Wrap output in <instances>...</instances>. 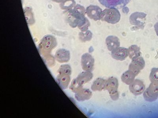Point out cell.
I'll use <instances>...</instances> for the list:
<instances>
[{
  "label": "cell",
  "instance_id": "4",
  "mask_svg": "<svg viewBox=\"0 0 158 118\" xmlns=\"http://www.w3.org/2000/svg\"><path fill=\"white\" fill-rule=\"evenodd\" d=\"M145 100L149 102L156 101L158 98V81H152L144 92Z\"/></svg>",
  "mask_w": 158,
  "mask_h": 118
},
{
  "label": "cell",
  "instance_id": "2",
  "mask_svg": "<svg viewBox=\"0 0 158 118\" xmlns=\"http://www.w3.org/2000/svg\"><path fill=\"white\" fill-rule=\"evenodd\" d=\"M118 79L114 77H111L106 80L104 89L108 91L111 99L114 101L118 100Z\"/></svg>",
  "mask_w": 158,
  "mask_h": 118
},
{
  "label": "cell",
  "instance_id": "19",
  "mask_svg": "<svg viewBox=\"0 0 158 118\" xmlns=\"http://www.w3.org/2000/svg\"><path fill=\"white\" fill-rule=\"evenodd\" d=\"M24 12L28 26L33 25L35 23V19L32 8L27 7L24 9Z\"/></svg>",
  "mask_w": 158,
  "mask_h": 118
},
{
  "label": "cell",
  "instance_id": "9",
  "mask_svg": "<svg viewBox=\"0 0 158 118\" xmlns=\"http://www.w3.org/2000/svg\"><path fill=\"white\" fill-rule=\"evenodd\" d=\"M145 88L143 81L138 79H135L129 87L130 91L135 96L140 95L143 93Z\"/></svg>",
  "mask_w": 158,
  "mask_h": 118
},
{
  "label": "cell",
  "instance_id": "27",
  "mask_svg": "<svg viewBox=\"0 0 158 118\" xmlns=\"http://www.w3.org/2000/svg\"><path fill=\"white\" fill-rule=\"evenodd\" d=\"M154 28L156 34L157 35V36H158V22L155 25Z\"/></svg>",
  "mask_w": 158,
  "mask_h": 118
},
{
  "label": "cell",
  "instance_id": "16",
  "mask_svg": "<svg viewBox=\"0 0 158 118\" xmlns=\"http://www.w3.org/2000/svg\"><path fill=\"white\" fill-rule=\"evenodd\" d=\"M70 79V75L63 73H59L57 78V81L62 89H66L68 87Z\"/></svg>",
  "mask_w": 158,
  "mask_h": 118
},
{
  "label": "cell",
  "instance_id": "1",
  "mask_svg": "<svg viewBox=\"0 0 158 118\" xmlns=\"http://www.w3.org/2000/svg\"><path fill=\"white\" fill-rule=\"evenodd\" d=\"M57 45L56 38L50 35H47L43 38L40 43L39 46V52L42 55H47Z\"/></svg>",
  "mask_w": 158,
  "mask_h": 118
},
{
  "label": "cell",
  "instance_id": "10",
  "mask_svg": "<svg viewBox=\"0 0 158 118\" xmlns=\"http://www.w3.org/2000/svg\"><path fill=\"white\" fill-rule=\"evenodd\" d=\"M102 10L98 6L91 5L87 7L86 10L87 16L91 19L95 21L101 19V15Z\"/></svg>",
  "mask_w": 158,
  "mask_h": 118
},
{
  "label": "cell",
  "instance_id": "8",
  "mask_svg": "<svg viewBox=\"0 0 158 118\" xmlns=\"http://www.w3.org/2000/svg\"><path fill=\"white\" fill-rule=\"evenodd\" d=\"M94 60L92 56L88 53L83 54L81 57V65L83 70L91 71L94 69Z\"/></svg>",
  "mask_w": 158,
  "mask_h": 118
},
{
  "label": "cell",
  "instance_id": "12",
  "mask_svg": "<svg viewBox=\"0 0 158 118\" xmlns=\"http://www.w3.org/2000/svg\"><path fill=\"white\" fill-rule=\"evenodd\" d=\"M55 57L59 63H67L70 59V53L69 51L65 49H59L56 52Z\"/></svg>",
  "mask_w": 158,
  "mask_h": 118
},
{
  "label": "cell",
  "instance_id": "24",
  "mask_svg": "<svg viewBox=\"0 0 158 118\" xmlns=\"http://www.w3.org/2000/svg\"><path fill=\"white\" fill-rule=\"evenodd\" d=\"M58 73H63L68 74V75H71L72 72V69L71 67L68 64H64L60 66V68H59Z\"/></svg>",
  "mask_w": 158,
  "mask_h": 118
},
{
  "label": "cell",
  "instance_id": "22",
  "mask_svg": "<svg viewBox=\"0 0 158 118\" xmlns=\"http://www.w3.org/2000/svg\"><path fill=\"white\" fill-rule=\"evenodd\" d=\"M93 34L89 31L81 32L79 34V39L82 42L89 41L92 38Z\"/></svg>",
  "mask_w": 158,
  "mask_h": 118
},
{
  "label": "cell",
  "instance_id": "7",
  "mask_svg": "<svg viewBox=\"0 0 158 118\" xmlns=\"http://www.w3.org/2000/svg\"><path fill=\"white\" fill-rule=\"evenodd\" d=\"M100 3L108 8H121L129 3L131 0H98Z\"/></svg>",
  "mask_w": 158,
  "mask_h": 118
},
{
  "label": "cell",
  "instance_id": "5",
  "mask_svg": "<svg viewBox=\"0 0 158 118\" xmlns=\"http://www.w3.org/2000/svg\"><path fill=\"white\" fill-rule=\"evenodd\" d=\"M65 16L67 23L73 28L77 27L80 21L85 18V15L74 12L72 9L67 11Z\"/></svg>",
  "mask_w": 158,
  "mask_h": 118
},
{
  "label": "cell",
  "instance_id": "25",
  "mask_svg": "<svg viewBox=\"0 0 158 118\" xmlns=\"http://www.w3.org/2000/svg\"><path fill=\"white\" fill-rule=\"evenodd\" d=\"M70 89L75 93H77L80 89L83 88L82 86L80 85L77 83L76 79L73 80L70 86Z\"/></svg>",
  "mask_w": 158,
  "mask_h": 118
},
{
  "label": "cell",
  "instance_id": "13",
  "mask_svg": "<svg viewBox=\"0 0 158 118\" xmlns=\"http://www.w3.org/2000/svg\"><path fill=\"white\" fill-rule=\"evenodd\" d=\"M106 43L109 51L112 52L119 47L120 43L116 36H110L106 38Z\"/></svg>",
  "mask_w": 158,
  "mask_h": 118
},
{
  "label": "cell",
  "instance_id": "15",
  "mask_svg": "<svg viewBox=\"0 0 158 118\" xmlns=\"http://www.w3.org/2000/svg\"><path fill=\"white\" fill-rule=\"evenodd\" d=\"M93 78V75L91 71H85L80 73L75 79L79 84L82 86L91 80Z\"/></svg>",
  "mask_w": 158,
  "mask_h": 118
},
{
  "label": "cell",
  "instance_id": "20",
  "mask_svg": "<svg viewBox=\"0 0 158 118\" xmlns=\"http://www.w3.org/2000/svg\"><path fill=\"white\" fill-rule=\"evenodd\" d=\"M128 56L131 59L140 57L141 52L140 48L137 46L134 45L129 47L128 49Z\"/></svg>",
  "mask_w": 158,
  "mask_h": 118
},
{
  "label": "cell",
  "instance_id": "6",
  "mask_svg": "<svg viewBox=\"0 0 158 118\" xmlns=\"http://www.w3.org/2000/svg\"><path fill=\"white\" fill-rule=\"evenodd\" d=\"M145 66V62L142 57H139L132 60L128 70L132 71L136 76L140 73Z\"/></svg>",
  "mask_w": 158,
  "mask_h": 118
},
{
  "label": "cell",
  "instance_id": "26",
  "mask_svg": "<svg viewBox=\"0 0 158 118\" xmlns=\"http://www.w3.org/2000/svg\"><path fill=\"white\" fill-rule=\"evenodd\" d=\"M149 78L151 82L158 81V68L152 69L149 75Z\"/></svg>",
  "mask_w": 158,
  "mask_h": 118
},
{
  "label": "cell",
  "instance_id": "28",
  "mask_svg": "<svg viewBox=\"0 0 158 118\" xmlns=\"http://www.w3.org/2000/svg\"><path fill=\"white\" fill-rule=\"evenodd\" d=\"M52 1H53V2L57 3H60L64 1V0H52Z\"/></svg>",
  "mask_w": 158,
  "mask_h": 118
},
{
  "label": "cell",
  "instance_id": "3",
  "mask_svg": "<svg viewBox=\"0 0 158 118\" xmlns=\"http://www.w3.org/2000/svg\"><path fill=\"white\" fill-rule=\"evenodd\" d=\"M120 17V14L117 8H109L102 11L101 19L109 23L115 24L118 22Z\"/></svg>",
  "mask_w": 158,
  "mask_h": 118
},
{
  "label": "cell",
  "instance_id": "23",
  "mask_svg": "<svg viewBox=\"0 0 158 118\" xmlns=\"http://www.w3.org/2000/svg\"><path fill=\"white\" fill-rule=\"evenodd\" d=\"M89 26V22L88 19L85 17L80 21L77 25L79 29L81 31V32L85 31H87Z\"/></svg>",
  "mask_w": 158,
  "mask_h": 118
},
{
  "label": "cell",
  "instance_id": "21",
  "mask_svg": "<svg viewBox=\"0 0 158 118\" xmlns=\"http://www.w3.org/2000/svg\"><path fill=\"white\" fill-rule=\"evenodd\" d=\"M75 5V0H64L60 3V7L62 9L67 11L73 9Z\"/></svg>",
  "mask_w": 158,
  "mask_h": 118
},
{
  "label": "cell",
  "instance_id": "17",
  "mask_svg": "<svg viewBox=\"0 0 158 118\" xmlns=\"http://www.w3.org/2000/svg\"><path fill=\"white\" fill-rule=\"evenodd\" d=\"M136 76L132 71L128 70L122 74L121 77L122 81L127 85H130L135 80Z\"/></svg>",
  "mask_w": 158,
  "mask_h": 118
},
{
  "label": "cell",
  "instance_id": "18",
  "mask_svg": "<svg viewBox=\"0 0 158 118\" xmlns=\"http://www.w3.org/2000/svg\"><path fill=\"white\" fill-rule=\"evenodd\" d=\"M106 80L101 78H97L91 85L92 90L94 91H101L104 89Z\"/></svg>",
  "mask_w": 158,
  "mask_h": 118
},
{
  "label": "cell",
  "instance_id": "14",
  "mask_svg": "<svg viewBox=\"0 0 158 118\" xmlns=\"http://www.w3.org/2000/svg\"><path fill=\"white\" fill-rule=\"evenodd\" d=\"M92 95L91 91L89 90L82 88L75 93V97L77 101L82 102L90 99Z\"/></svg>",
  "mask_w": 158,
  "mask_h": 118
},
{
  "label": "cell",
  "instance_id": "11",
  "mask_svg": "<svg viewBox=\"0 0 158 118\" xmlns=\"http://www.w3.org/2000/svg\"><path fill=\"white\" fill-rule=\"evenodd\" d=\"M111 56L114 59L123 61L128 56V49L125 47H118L111 52Z\"/></svg>",
  "mask_w": 158,
  "mask_h": 118
}]
</instances>
